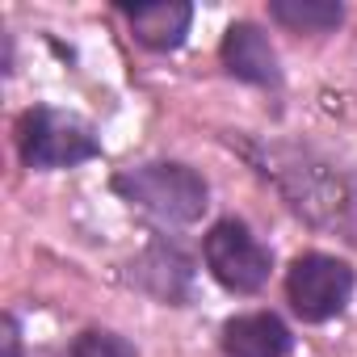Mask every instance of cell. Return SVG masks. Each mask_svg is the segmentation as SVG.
<instances>
[{
    "instance_id": "cell-1",
    "label": "cell",
    "mask_w": 357,
    "mask_h": 357,
    "mask_svg": "<svg viewBox=\"0 0 357 357\" xmlns=\"http://www.w3.org/2000/svg\"><path fill=\"white\" fill-rule=\"evenodd\" d=\"M114 194L122 202H130L135 211L151 215L155 223H194L202 219L206 211V181L185 168V164H172V160H160V164H139V168H126L114 176Z\"/></svg>"
},
{
    "instance_id": "cell-2",
    "label": "cell",
    "mask_w": 357,
    "mask_h": 357,
    "mask_svg": "<svg viewBox=\"0 0 357 357\" xmlns=\"http://www.w3.org/2000/svg\"><path fill=\"white\" fill-rule=\"evenodd\" d=\"M17 151H22L26 168L55 172V168H76L84 160H97L101 139L76 114L38 105V109H26L17 122Z\"/></svg>"
},
{
    "instance_id": "cell-3",
    "label": "cell",
    "mask_w": 357,
    "mask_h": 357,
    "mask_svg": "<svg viewBox=\"0 0 357 357\" xmlns=\"http://www.w3.org/2000/svg\"><path fill=\"white\" fill-rule=\"evenodd\" d=\"M353 286H357L353 265L340 257H328V252H303L286 269V298H290L294 315L307 324L336 319L349 307Z\"/></svg>"
},
{
    "instance_id": "cell-4",
    "label": "cell",
    "mask_w": 357,
    "mask_h": 357,
    "mask_svg": "<svg viewBox=\"0 0 357 357\" xmlns=\"http://www.w3.org/2000/svg\"><path fill=\"white\" fill-rule=\"evenodd\" d=\"M202 257H206V269L211 278L231 290V294H257L269 273H273V252L248 231V223L240 219H223L206 231V244H202Z\"/></svg>"
},
{
    "instance_id": "cell-5",
    "label": "cell",
    "mask_w": 357,
    "mask_h": 357,
    "mask_svg": "<svg viewBox=\"0 0 357 357\" xmlns=\"http://www.w3.org/2000/svg\"><path fill=\"white\" fill-rule=\"evenodd\" d=\"M126 278L135 286H143L147 294H155L160 303H172V307H181L194 290V265L176 244H151L139 261H130Z\"/></svg>"
},
{
    "instance_id": "cell-6",
    "label": "cell",
    "mask_w": 357,
    "mask_h": 357,
    "mask_svg": "<svg viewBox=\"0 0 357 357\" xmlns=\"http://www.w3.org/2000/svg\"><path fill=\"white\" fill-rule=\"evenodd\" d=\"M219 55H223V68H227L236 80H244V84L269 89V84L282 80L278 51H273V43L261 34V26H252V22H236V26L223 34Z\"/></svg>"
},
{
    "instance_id": "cell-7",
    "label": "cell",
    "mask_w": 357,
    "mask_h": 357,
    "mask_svg": "<svg viewBox=\"0 0 357 357\" xmlns=\"http://www.w3.org/2000/svg\"><path fill=\"white\" fill-rule=\"evenodd\" d=\"M290 344H294V336L273 311L236 315L223 324V336H219L223 357H286Z\"/></svg>"
},
{
    "instance_id": "cell-8",
    "label": "cell",
    "mask_w": 357,
    "mask_h": 357,
    "mask_svg": "<svg viewBox=\"0 0 357 357\" xmlns=\"http://www.w3.org/2000/svg\"><path fill=\"white\" fill-rule=\"evenodd\" d=\"M126 9V26L135 34V43L151 47V51H176L185 43L190 26H194V5L185 0H160V5H122Z\"/></svg>"
},
{
    "instance_id": "cell-9",
    "label": "cell",
    "mask_w": 357,
    "mask_h": 357,
    "mask_svg": "<svg viewBox=\"0 0 357 357\" xmlns=\"http://www.w3.org/2000/svg\"><path fill=\"white\" fill-rule=\"evenodd\" d=\"M269 17L294 34H328L344 22L340 0H269Z\"/></svg>"
},
{
    "instance_id": "cell-10",
    "label": "cell",
    "mask_w": 357,
    "mask_h": 357,
    "mask_svg": "<svg viewBox=\"0 0 357 357\" xmlns=\"http://www.w3.org/2000/svg\"><path fill=\"white\" fill-rule=\"evenodd\" d=\"M68 357H139V353H135V344L126 336H118L109 328H89V332H80L72 340Z\"/></svg>"
},
{
    "instance_id": "cell-11",
    "label": "cell",
    "mask_w": 357,
    "mask_h": 357,
    "mask_svg": "<svg viewBox=\"0 0 357 357\" xmlns=\"http://www.w3.org/2000/svg\"><path fill=\"white\" fill-rule=\"evenodd\" d=\"M22 353V332H17V319L5 315V357H17Z\"/></svg>"
}]
</instances>
